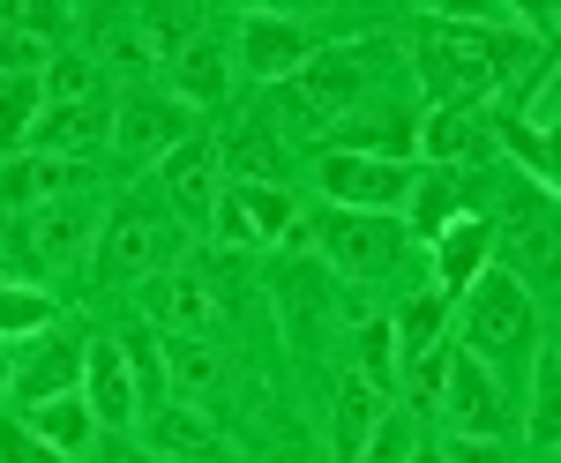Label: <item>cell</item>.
Segmentation results:
<instances>
[{
	"label": "cell",
	"instance_id": "1",
	"mask_svg": "<svg viewBox=\"0 0 561 463\" xmlns=\"http://www.w3.org/2000/svg\"><path fill=\"white\" fill-rule=\"evenodd\" d=\"M90 232H98V217L83 202H45V210H23L8 232H0V269H15V277H68L76 262L90 254Z\"/></svg>",
	"mask_w": 561,
	"mask_h": 463
},
{
	"label": "cell",
	"instance_id": "2",
	"mask_svg": "<svg viewBox=\"0 0 561 463\" xmlns=\"http://www.w3.org/2000/svg\"><path fill=\"white\" fill-rule=\"evenodd\" d=\"M420 83L442 113H457L465 97H486L494 90V60H486V38L465 31V23H427V38H420Z\"/></svg>",
	"mask_w": 561,
	"mask_h": 463
},
{
	"label": "cell",
	"instance_id": "3",
	"mask_svg": "<svg viewBox=\"0 0 561 463\" xmlns=\"http://www.w3.org/2000/svg\"><path fill=\"white\" fill-rule=\"evenodd\" d=\"M465 344L472 351H524L531 344V292L510 269H479L465 285Z\"/></svg>",
	"mask_w": 561,
	"mask_h": 463
},
{
	"label": "cell",
	"instance_id": "4",
	"mask_svg": "<svg viewBox=\"0 0 561 463\" xmlns=\"http://www.w3.org/2000/svg\"><path fill=\"white\" fill-rule=\"evenodd\" d=\"M165 254H173L165 217H150V210H113V224H105V247H98V277H105V285H135V277H150Z\"/></svg>",
	"mask_w": 561,
	"mask_h": 463
},
{
	"label": "cell",
	"instance_id": "5",
	"mask_svg": "<svg viewBox=\"0 0 561 463\" xmlns=\"http://www.w3.org/2000/svg\"><path fill=\"white\" fill-rule=\"evenodd\" d=\"M285 105L300 113V127H337L359 105V60L352 53H307V68Z\"/></svg>",
	"mask_w": 561,
	"mask_h": 463
},
{
	"label": "cell",
	"instance_id": "6",
	"mask_svg": "<svg viewBox=\"0 0 561 463\" xmlns=\"http://www.w3.org/2000/svg\"><path fill=\"white\" fill-rule=\"evenodd\" d=\"M217 240H232V247H248V240H270V232H293L300 240V210H293V195L285 187H248V180H232L225 195H217Z\"/></svg>",
	"mask_w": 561,
	"mask_h": 463
},
{
	"label": "cell",
	"instance_id": "7",
	"mask_svg": "<svg viewBox=\"0 0 561 463\" xmlns=\"http://www.w3.org/2000/svg\"><path fill=\"white\" fill-rule=\"evenodd\" d=\"M307 240L330 254L345 277H367V269H382L389 254H397L389 224H382V217H367V210H322L314 224H307Z\"/></svg>",
	"mask_w": 561,
	"mask_h": 463
},
{
	"label": "cell",
	"instance_id": "8",
	"mask_svg": "<svg viewBox=\"0 0 561 463\" xmlns=\"http://www.w3.org/2000/svg\"><path fill=\"white\" fill-rule=\"evenodd\" d=\"M68 15L53 0H23V8H0V76H45V60L60 53Z\"/></svg>",
	"mask_w": 561,
	"mask_h": 463
},
{
	"label": "cell",
	"instance_id": "9",
	"mask_svg": "<svg viewBox=\"0 0 561 463\" xmlns=\"http://www.w3.org/2000/svg\"><path fill=\"white\" fill-rule=\"evenodd\" d=\"M150 306L173 322L180 337H203V344H217V329H225V299H217V285H210V269L203 262H180V277H165V285H150Z\"/></svg>",
	"mask_w": 561,
	"mask_h": 463
},
{
	"label": "cell",
	"instance_id": "10",
	"mask_svg": "<svg viewBox=\"0 0 561 463\" xmlns=\"http://www.w3.org/2000/svg\"><path fill=\"white\" fill-rule=\"evenodd\" d=\"M322 187H330V202H337V210H367V217H382V210H397V202L412 195V165L330 158V165H322Z\"/></svg>",
	"mask_w": 561,
	"mask_h": 463
},
{
	"label": "cell",
	"instance_id": "11",
	"mask_svg": "<svg viewBox=\"0 0 561 463\" xmlns=\"http://www.w3.org/2000/svg\"><path fill=\"white\" fill-rule=\"evenodd\" d=\"M442 404H449V419L465 426V441H494V433H502V389L479 374V351H457V359H449Z\"/></svg>",
	"mask_w": 561,
	"mask_h": 463
},
{
	"label": "cell",
	"instance_id": "12",
	"mask_svg": "<svg viewBox=\"0 0 561 463\" xmlns=\"http://www.w3.org/2000/svg\"><path fill=\"white\" fill-rule=\"evenodd\" d=\"M90 172L68 165V158H15V165H0V202L8 210H45V202H68L76 187H83Z\"/></svg>",
	"mask_w": 561,
	"mask_h": 463
},
{
	"label": "cell",
	"instance_id": "13",
	"mask_svg": "<svg viewBox=\"0 0 561 463\" xmlns=\"http://www.w3.org/2000/svg\"><path fill=\"white\" fill-rule=\"evenodd\" d=\"M165 195H173V210L187 224H210L217 217V150L203 135H187L173 158H165Z\"/></svg>",
	"mask_w": 561,
	"mask_h": 463
},
{
	"label": "cell",
	"instance_id": "14",
	"mask_svg": "<svg viewBox=\"0 0 561 463\" xmlns=\"http://www.w3.org/2000/svg\"><path fill=\"white\" fill-rule=\"evenodd\" d=\"M180 142H187V113H180L173 97H135L128 113H121V158H173Z\"/></svg>",
	"mask_w": 561,
	"mask_h": 463
},
{
	"label": "cell",
	"instance_id": "15",
	"mask_svg": "<svg viewBox=\"0 0 561 463\" xmlns=\"http://www.w3.org/2000/svg\"><path fill=\"white\" fill-rule=\"evenodd\" d=\"M113 127H105V113L98 105H45L38 120H31V142H38V158H90L98 142H105Z\"/></svg>",
	"mask_w": 561,
	"mask_h": 463
},
{
	"label": "cell",
	"instance_id": "16",
	"mask_svg": "<svg viewBox=\"0 0 561 463\" xmlns=\"http://www.w3.org/2000/svg\"><path fill=\"white\" fill-rule=\"evenodd\" d=\"M165 83H173V105H225V45H210V38H187L165 60Z\"/></svg>",
	"mask_w": 561,
	"mask_h": 463
},
{
	"label": "cell",
	"instance_id": "17",
	"mask_svg": "<svg viewBox=\"0 0 561 463\" xmlns=\"http://www.w3.org/2000/svg\"><path fill=\"white\" fill-rule=\"evenodd\" d=\"M240 60L270 76V83H285V76H300L307 68V38L293 23H277V15H248V31H240Z\"/></svg>",
	"mask_w": 561,
	"mask_h": 463
},
{
	"label": "cell",
	"instance_id": "18",
	"mask_svg": "<svg viewBox=\"0 0 561 463\" xmlns=\"http://www.w3.org/2000/svg\"><path fill=\"white\" fill-rule=\"evenodd\" d=\"M420 150V120L412 113H375V120H345L337 158H375V165H404Z\"/></svg>",
	"mask_w": 561,
	"mask_h": 463
},
{
	"label": "cell",
	"instance_id": "19",
	"mask_svg": "<svg viewBox=\"0 0 561 463\" xmlns=\"http://www.w3.org/2000/svg\"><path fill=\"white\" fill-rule=\"evenodd\" d=\"M83 381H90V419L98 426H128V412H135V381H128V367H121V344H90L83 351Z\"/></svg>",
	"mask_w": 561,
	"mask_h": 463
},
{
	"label": "cell",
	"instance_id": "20",
	"mask_svg": "<svg viewBox=\"0 0 561 463\" xmlns=\"http://www.w3.org/2000/svg\"><path fill=\"white\" fill-rule=\"evenodd\" d=\"M83 351H90V344H76V337L38 344V359L8 381V389H15L23 404H53V396H68V389H76V374H83Z\"/></svg>",
	"mask_w": 561,
	"mask_h": 463
},
{
	"label": "cell",
	"instance_id": "21",
	"mask_svg": "<svg viewBox=\"0 0 561 463\" xmlns=\"http://www.w3.org/2000/svg\"><path fill=\"white\" fill-rule=\"evenodd\" d=\"M165 381L180 389V404H203V396H217V389H225V359H217V344L173 337V344H165Z\"/></svg>",
	"mask_w": 561,
	"mask_h": 463
},
{
	"label": "cell",
	"instance_id": "22",
	"mask_svg": "<svg viewBox=\"0 0 561 463\" xmlns=\"http://www.w3.org/2000/svg\"><path fill=\"white\" fill-rule=\"evenodd\" d=\"M23 426L38 433L53 456H76V449L90 441V426H98V419H90L83 396H53V404H31V412H23Z\"/></svg>",
	"mask_w": 561,
	"mask_h": 463
},
{
	"label": "cell",
	"instance_id": "23",
	"mask_svg": "<svg viewBox=\"0 0 561 463\" xmlns=\"http://www.w3.org/2000/svg\"><path fill=\"white\" fill-rule=\"evenodd\" d=\"M375 426H382V396L352 374L345 389H337V463H359V449L375 441Z\"/></svg>",
	"mask_w": 561,
	"mask_h": 463
},
{
	"label": "cell",
	"instance_id": "24",
	"mask_svg": "<svg viewBox=\"0 0 561 463\" xmlns=\"http://www.w3.org/2000/svg\"><path fill=\"white\" fill-rule=\"evenodd\" d=\"M225 165H232V180H248V187H285V150H277L270 127H240L225 142Z\"/></svg>",
	"mask_w": 561,
	"mask_h": 463
},
{
	"label": "cell",
	"instance_id": "25",
	"mask_svg": "<svg viewBox=\"0 0 561 463\" xmlns=\"http://www.w3.org/2000/svg\"><path fill=\"white\" fill-rule=\"evenodd\" d=\"M486 247H494V232H486L479 217H465V224H442V285H449V292H465L479 269H486Z\"/></svg>",
	"mask_w": 561,
	"mask_h": 463
},
{
	"label": "cell",
	"instance_id": "26",
	"mask_svg": "<svg viewBox=\"0 0 561 463\" xmlns=\"http://www.w3.org/2000/svg\"><path fill=\"white\" fill-rule=\"evenodd\" d=\"M83 31H90V53H98V60H113V68H142V23H135L128 8H90Z\"/></svg>",
	"mask_w": 561,
	"mask_h": 463
},
{
	"label": "cell",
	"instance_id": "27",
	"mask_svg": "<svg viewBox=\"0 0 561 463\" xmlns=\"http://www.w3.org/2000/svg\"><path fill=\"white\" fill-rule=\"evenodd\" d=\"M150 449H158V456L210 463L217 456V433L203 426V412H187V404H180V412H158V419H150Z\"/></svg>",
	"mask_w": 561,
	"mask_h": 463
},
{
	"label": "cell",
	"instance_id": "28",
	"mask_svg": "<svg viewBox=\"0 0 561 463\" xmlns=\"http://www.w3.org/2000/svg\"><path fill=\"white\" fill-rule=\"evenodd\" d=\"M38 90H45V105H98V60L90 53H53Z\"/></svg>",
	"mask_w": 561,
	"mask_h": 463
},
{
	"label": "cell",
	"instance_id": "29",
	"mask_svg": "<svg viewBox=\"0 0 561 463\" xmlns=\"http://www.w3.org/2000/svg\"><path fill=\"white\" fill-rule=\"evenodd\" d=\"M397 359H404V351H397V329H389V322H359V381H367L375 396L397 389Z\"/></svg>",
	"mask_w": 561,
	"mask_h": 463
},
{
	"label": "cell",
	"instance_id": "30",
	"mask_svg": "<svg viewBox=\"0 0 561 463\" xmlns=\"http://www.w3.org/2000/svg\"><path fill=\"white\" fill-rule=\"evenodd\" d=\"M135 23H142V60H173L180 45L195 38L187 8H135Z\"/></svg>",
	"mask_w": 561,
	"mask_h": 463
},
{
	"label": "cell",
	"instance_id": "31",
	"mask_svg": "<svg viewBox=\"0 0 561 463\" xmlns=\"http://www.w3.org/2000/svg\"><path fill=\"white\" fill-rule=\"evenodd\" d=\"M420 150H427V158H442V165L472 158V150H479V127H472V113H434V120L420 127Z\"/></svg>",
	"mask_w": 561,
	"mask_h": 463
},
{
	"label": "cell",
	"instance_id": "32",
	"mask_svg": "<svg viewBox=\"0 0 561 463\" xmlns=\"http://www.w3.org/2000/svg\"><path fill=\"white\" fill-rule=\"evenodd\" d=\"M53 322V299L31 292V285H0V344L8 337H31V329H45Z\"/></svg>",
	"mask_w": 561,
	"mask_h": 463
},
{
	"label": "cell",
	"instance_id": "33",
	"mask_svg": "<svg viewBox=\"0 0 561 463\" xmlns=\"http://www.w3.org/2000/svg\"><path fill=\"white\" fill-rule=\"evenodd\" d=\"M38 76H0V150H8V142H15V135H23V127L38 120Z\"/></svg>",
	"mask_w": 561,
	"mask_h": 463
},
{
	"label": "cell",
	"instance_id": "34",
	"mask_svg": "<svg viewBox=\"0 0 561 463\" xmlns=\"http://www.w3.org/2000/svg\"><path fill=\"white\" fill-rule=\"evenodd\" d=\"M434 329H442V299H412L404 322H397V351H434Z\"/></svg>",
	"mask_w": 561,
	"mask_h": 463
},
{
	"label": "cell",
	"instance_id": "35",
	"mask_svg": "<svg viewBox=\"0 0 561 463\" xmlns=\"http://www.w3.org/2000/svg\"><path fill=\"white\" fill-rule=\"evenodd\" d=\"M442 381H449V351H412V367H404L412 404H442Z\"/></svg>",
	"mask_w": 561,
	"mask_h": 463
},
{
	"label": "cell",
	"instance_id": "36",
	"mask_svg": "<svg viewBox=\"0 0 561 463\" xmlns=\"http://www.w3.org/2000/svg\"><path fill=\"white\" fill-rule=\"evenodd\" d=\"M0 463H60L31 426H0Z\"/></svg>",
	"mask_w": 561,
	"mask_h": 463
},
{
	"label": "cell",
	"instance_id": "37",
	"mask_svg": "<svg viewBox=\"0 0 561 463\" xmlns=\"http://www.w3.org/2000/svg\"><path fill=\"white\" fill-rule=\"evenodd\" d=\"M404 456H412V433H404V419L375 426V441L359 449V463H404Z\"/></svg>",
	"mask_w": 561,
	"mask_h": 463
},
{
	"label": "cell",
	"instance_id": "38",
	"mask_svg": "<svg viewBox=\"0 0 561 463\" xmlns=\"http://www.w3.org/2000/svg\"><path fill=\"white\" fill-rule=\"evenodd\" d=\"M442 224H449V180H427V187H420V232L442 240Z\"/></svg>",
	"mask_w": 561,
	"mask_h": 463
},
{
	"label": "cell",
	"instance_id": "39",
	"mask_svg": "<svg viewBox=\"0 0 561 463\" xmlns=\"http://www.w3.org/2000/svg\"><path fill=\"white\" fill-rule=\"evenodd\" d=\"M539 441H554V359H539V419H531Z\"/></svg>",
	"mask_w": 561,
	"mask_h": 463
},
{
	"label": "cell",
	"instance_id": "40",
	"mask_svg": "<svg viewBox=\"0 0 561 463\" xmlns=\"http://www.w3.org/2000/svg\"><path fill=\"white\" fill-rule=\"evenodd\" d=\"M510 150H517L524 165H539V180H547V135H531L524 120H510Z\"/></svg>",
	"mask_w": 561,
	"mask_h": 463
},
{
	"label": "cell",
	"instance_id": "41",
	"mask_svg": "<svg viewBox=\"0 0 561 463\" xmlns=\"http://www.w3.org/2000/svg\"><path fill=\"white\" fill-rule=\"evenodd\" d=\"M442 463H502L494 441H457V449H442Z\"/></svg>",
	"mask_w": 561,
	"mask_h": 463
},
{
	"label": "cell",
	"instance_id": "42",
	"mask_svg": "<svg viewBox=\"0 0 561 463\" xmlns=\"http://www.w3.org/2000/svg\"><path fill=\"white\" fill-rule=\"evenodd\" d=\"M554 105H561V90L547 83L539 97H531V120H524V127H531V135H547V127H554Z\"/></svg>",
	"mask_w": 561,
	"mask_h": 463
},
{
	"label": "cell",
	"instance_id": "43",
	"mask_svg": "<svg viewBox=\"0 0 561 463\" xmlns=\"http://www.w3.org/2000/svg\"><path fill=\"white\" fill-rule=\"evenodd\" d=\"M8 381H15V359H8V344H0V389H8Z\"/></svg>",
	"mask_w": 561,
	"mask_h": 463
},
{
	"label": "cell",
	"instance_id": "44",
	"mask_svg": "<svg viewBox=\"0 0 561 463\" xmlns=\"http://www.w3.org/2000/svg\"><path fill=\"white\" fill-rule=\"evenodd\" d=\"M404 463H442V449H412V456H404Z\"/></svg>",
	"mask_w": 561,
	"mask_h": 463
}]
</instances>
